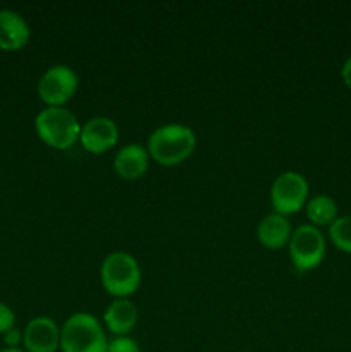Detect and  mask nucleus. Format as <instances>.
Segmentation results:
<instances>
[{
    "instance_id": "nucleus-15",
    "label": "nucleus",
    "mask_w": 351,
    "mask_h": 352,
    "mask_svg": "<svg viewBox=\"0 0 351 352\" xmlns=\"http://www.w3.org/2000/svg\"><path fill=\"white\" fill-rule=\"evenodd\" d=\"M329 237L337 250L351 254V215L337 217L329 226Z\"/></svg>"
},
{
    "instance_id": "nucleus-11",
    "label": "nucleus",
    "mask_w": 351,
    "mask_h": 352,
    "mask_svg": "<svg viewBox=\"0 0 351 352\" xmlns=\"http://www.w3.org/2000/svg\"><path fill=\"white\" fill-rule=\"evenodd\" d=\"M30 24L12 9L0 10V48L19 50L30 40Z\"/></svg>"
},
{
    "instance_id": "nucleus-6",
    "label": "nucleus",
    "mask_w": 351,
    "mask_h": 352,
    "mask_svg": "<svg viewBox=\"0 0 351 352\" xmlns=\"http://www.w3.org/2000/svg\"><path fill=\"white\" fill-rule=\"evenodd\" d=\"M308 191L305 175L296 170L281 172L270 186V201L275 213L288 217L299 212L308 201Z\"/></svg>"
},
{
    "instance_id": "nucleus-19",
    "label": "nucleus",
    "mask_w": 351,
    "mask_h": 352,
    "mask_svg": "<svg viewBox=\"0 0 351 352\" xmlns=\"http://www.w3.org/2000/svg\"><path fill=\"white\" fill-rule=\"evenodd\" d=\"M341 78H343L344 85L351 88V55L344 60L343 67H341Z\"/></svg>"
},
{
    "instance_id": "nucleus-8",
    "label": "nucleus",
    "mask_w": 351,
    "mask_h": 352,
    "mask_svg": "<svg viewBox=\"0 0 351 352\" xmlns=\"http://www.w3.org/2000/svg\"><path fill=\"white\" fill-rule=\"evenodd\" d=\"M119 127L114 119L105 116H96L81 124L79 143L89 153H103L117 144Z\"/></svg>"
},
{
    "instance_id": "nucleus-9",
    "label": "nucleus",
    "mask_w": 351,
    "mask_h": 352,
    "mask_svg": "<svg viewBox=\"0 0 351 352\" xmlns=\"http://www.w3.org/2000/svg\"><path fill=\"white\" fill-rule=\"evenodd\" d=\"M26 352H55L61 347V327L50 316H34L23 332Z\"/></svg>"
},
{
    "instance_id": "nucleus-2",
    "label": "nucleus",
    "mask_w": 351,
    "mask_h": 352,
    "mask_svg": "<svg viewBox=\"0 0 351 352\" xmlns=\"http://www.w3.org/2000/svg\"><path fill=\"white\" fill-rule=\"evenodd\" d=\"M107 344L105 330L92 313L76 311L62 323V352H107Z\"/></svg>"
},
{
    "instance_id": "nucleus-5",
    "label": "nucleus",
    "mask_w": 351,
    "mask_h": 352,
    "mask_svg": "<svg viewBox=\"0 0 351 352\" xmlns=\"http://www.w3.org/2000/svg\"><path fill=\"white\" fill-rule=\"evenodd\" d=\"M289 256L298 272H310L319 267L326 258V237L319 227L303 223L296 227L288 243Z\"/></svg>"
},
{
    "instance_id": "nucleus-10",
    "label": "nucleus",
    "mask_w": 351,
    "mask_h": 352,
    "mask_svg": "<svg viewBox=\"0 0 351 352\" xmlns=\"http://www.w3.org/2000/svg\"><path fill=\"white\" fill-rule=\"evenodd\" d=\"M148 150L140 143L124 144L114 157V170L126 181H134L148 170Z\"/></svg>"
},
{
    "instance_id": "nucleus-3",
    "label": "nucleus",
    "mask_w": 351,
    "mask_h": 352,
    "mask_svg": "<svg viewBox=\"0 0 351 352\" xmlns=\"http://www.w3.org/2000/svg\"><path fill=\"white\" fill-rule=\"evenodd\" d=\"M100 280L110 296L127 298L140 289V263L127 251H112L103 258L100 267Z\"/></svg>"
},
{
    "instance_id": "nucleus-7",
    "label": "nucleus",
    "mask_w": 351,
    "mask_h": 352,
    "mask_svg": "<svg viewBox=\"0 0 351 352\" xmlns=\"http://www.w3.org/2000/svg\"><path fill=\"white\" fill-rule=\"evenodd\" d=\"M79 86L78 72L67 64L50 65L38 81V95L48 107H64Z\"/></svg>"
},
{
    "instance_id": "nucleus-4",
    "label": "nucleus",
    "mask_w": 351,
    "mask_h": 352,
    "mask_svg": "<svg viewBox=\"0 0 351 352\" xmlns=\"http://www.w3.org/2000/svg\"><path fill=\"white\" fill-rule=\"evenodd\" d=\"M34 129L48 146L65 150L79 140L81 124L65 107H45L34 117Z\"/></svg>"
},
{
    "instance_id": "nucleus-16",
    "label": "nucleus",
    "mask_w": 351,
    "mask_h": 352,
    "mask_svg": "<svg viewBox=\"0 0 351 352\" xmlns=\"http://www.w3.org/2000/svg\"><path fill=\"white\" fill-rule=\"evenodd\" d=\"M107 352H141L140 344L129 336L114 337L107 344Z\"/></svg>"
},
{
    "instance_id": "nucleus-18",
    "label": "nucleus",
    "mask_w": 351,
    "mask_h": 352,
    "mask_svg": "<svg viewBox=\"0 0 351 352\" xmlns=\"http://www.w3.org/2000/svg\"><path fill=\"white\" fill-rule=\"evenodd\" d=\"M3 340H6L7 347H17L19 344H23V332L14 327V329H10L9 332L3 333Z\"/></svg>"
},
{
    "instance_id": "nucleus-1",
    "label": "nucleus",
    "mask_w": 351,
    "mask_h": 352,
    "mask_svg": "<svg viewBox=\"0 0 351 352\" xmlns=\"http://www.w3.org/2000/svg\"><path fill=\"white\" fill-rule=\"evenodd\" d=\"M196 146V134L189 126L169 122L157 127L148 138V155L162 165H176L186 160Z\"/></svg>"
},
{
    "instance_id": "nucleus-13",
    "label": "nucleus",
    "mask_w": 351,
    "mask_h": 352,
    "mask_svg": "<svg viewBox=\"0 0 351 352\" xmlns=\"http://www.w3.org/2000/svg\"><path fill=\"white\" fill-rule=\"evenodd\" d=\"M103 322L116 337L127 336L138 323V308L127 298H116L107 306Z\"/></svg>"
},
{
    "instance_id": "nucleus-12",
    "label": "nucleus",
    "mask_w": 351,
    "mask_h": 352,
    "mask_svg": "<svg viewBox=\"0 0 351 352\" xmlns=\"http://www.w3.org/2000/svg\"><path fill=\"white\" fill-rule=\"evenodd\" d=\"M291 223L288 217L281 213H268L260 220L257 227V237L262 243V246L268 250H281L291 239Z\"/></svg>"
},
{
    "instance_id": "nucleus-20",
    "label": "nucleus",
    "mask_w": 351,
    "mask_h": 352,
    "mask_svg": "<svg viewBox=\"0 0 351 352\" xmlns=\"http://www.w3.org/2000/svg\"><path fill=\"white\" fill-rule=\"evenodd\" d=\"M0 352H26V351L19 349V347H6V349H0Z\"/></svg>"
},
{
    "instance_id": "nucleus-17",
    "label": "nucleus",
    "mask_w": 351,
    "mask_h": 352,
    "mask_svg": "<svg viewBox=\"0 0 351 352\" xmlns=\"http://www.w3.org/2000/svg\"><path fill=\"white\" fill-rule=\"evenodd\" d=\"M14 323H16L14 311L6 302H0V333H6L10 329H14Z\"/></svg>"
},
{
    "instance_id": "nucleus-14",
    "label": "nucleus",
    "mask_w": 351,
    "mask_h": 352,
    "mask_svg": "<svg viewBox=\"0 0 351 352\" xmlns=\"http://www.w3.org/2000/svg\"><path fill=\"white\" fill-rule=\"evenodd\" d=\"M306 217L312 226H330L337 219V203L327 195H315L305 205Z\"/></svg>"
}]
</instances>
